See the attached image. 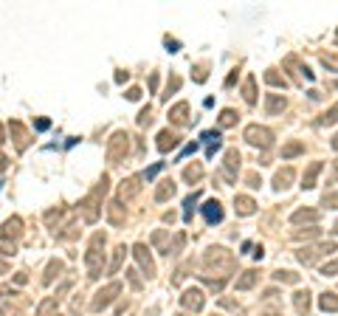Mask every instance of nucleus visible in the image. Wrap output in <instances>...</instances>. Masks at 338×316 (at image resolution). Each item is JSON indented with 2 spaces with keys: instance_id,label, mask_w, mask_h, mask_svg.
<instances>
[{
  "instance_id": "9b49d317",
  "label": "nucleus",
  "mask_w": 338,
  "mask_h": 316,
  "mask_svg": "<svg viewBox=\"0 0 338 316\" xmlns=\"http://www.w3.org/2000/svg\"><path fill=\"white\" fill-rule=\"evenodd\" d=\"M178 136H175V133H169V130H161L158 133V150H161V153H169V150H175L178 147Z\"/></svg>"
},
{
  "instance_id": "4c0bfd02",
  "label": "nucleus",
  "mask_w": 338,
  "mask_h": 316,
  "mask_svg": "<svg viewBox=\"0 0 338 316\" xmlns=\"http://www.w3.org/2000/svg\"><path fill=\"white\" fill-rule=\"evenodd\" d=\"M220 305L228 308V311H240V305H237V302H231V299H220Z\"/></svg>"
},
{
  "instance_id": "39448f33",
  "label": "nucleus",
  "mask_w": 338,
  "mask_h": 316,
  "mask_svg": "<svg viewBox=\"0 0 338 316\" xmlns=\"http://www.w3.org/2000/svg\"><path fill=\"white\" fill-rule=\"evenodd\" d=\"M203 291L200 288H186L183 291V297H181V305L186 308V311H192V314H198L200 308H203Z\"/></svg>"
},
{
  "instance_id": "9d476101",
  "label": "nucleus",
  "mask_w": 338,
  "mask_h": 316,
  "mask_svg": "<svg viewBox=\"0 0 338 316\" xmlns=\"http://www.w3.org/2000/svg\"><path fill=\"white\" fill-rule=\"evenodd\" d=\"M293 308L299 316H307L310 314V294L307 291H296L293 294Z\"/></svg>"
},
{
  "instance_id": "f704fd0d",
  "label": "nucleus",
  "mask_w": 338,
  "mask_h": 316,
  "mask_svg": "<svg viewBox=\"0 0 338 316\" xmlns=\"http://www.w3.org/2000/svg\"><path fill=\"white\" fill-rule=\"evenodd\" d=\"M206 65H198V68H195V82H206Z\"/></svg>"
},
{
  "instance_id": "4468645a",
  "label": "nucleus",
  "mask_w": 338,
  "mask_h": 316,
  "mask_svg": "<svg viewBox=\"0 0 338 316\" xmlns=\"http://www.w3.org/2000/svg\"><path fill=\"white\" fill-rule=\"evenodd\" d=\"M169 119H172L175 124H186L189 122V105H186V102H178V105L169 110Z\"/></svg>"
},
{
  "instance_id": "7c9ffc66",
  "label": "nucleus",
  "mask_w": 338,
  "mask_h": 316,
  "mask_svg": "<svg viewBox=\"0 0 338 316\" xmlns=\"http://www.w3.org/2000/svg\"><path fill=\"white\" fill-rule=\"evenodd\" d=\"M321 274H324V277H336V274H338V260H333V263H327V265H321Z\"/></svg>"
},
{
  "instance_id": "aec40b11",
  "label": "nucleus",
  "mask_w": 338,
  "mask_h": 316,
  "mask_svg": "<svg viewBox=\"0 0 338 316\" xmlns=\"http://www.w3.org/2000/svg\"><path fill=\"white\" fill-rule=\"evenodd\" d=\"M172 195H175V184L172 181H161V186H158V192H155V201L164 203L166 198H172Z\"/></svg>"
},
{
  "instance_id": "c03bdc74",
  "label": "nucleus",
  "mask_w": 338,
  "mask_h": 316,
  "mask_svg": "<svg viewBox=\"0 0 338 316\" xmlns=\"http://www.w3.org/2000/svg\"><path fill=\"white\" fill-rule=\"evenodd\" d=\"M265 316H276V314H265Z\"/></svg>"
},
{
  "instance_id": "a18cd8bd",
  "label": "nucleus",
  "mask_w": 338,
  "mask_h": 316,
  "mask_svg": "<svg viewBox=\"0 0 338 316\" xmlns=\"http://www.w3.org/2000/svg\"><path fill=\"white\" fill-rule=\"evenodd\" d=\"M178 316H186V314H178Z\"/></svg>"
},
{
  "instance_id": "423d86ee",
  "label": "nucleus",
  "mask_w": 338,
  "mask_h": 316,
  "mask_svg": "<svg viewBox=\"0 0 338 316\" xmlns=\"http://www.w3.org/2000/svg\"><path fill=\"white\" fill-rule=\"evenodd\" d=\"M203 218H206V223L208 226H214V223H220L223 220V206H220V201H206L203 203Z\"/></svg>"
},
{
  "instance_id": "a19ab883",
  "label": "nucleus",
  "mask_w": 338,
  "mask_h": 316,
  "mask_svg": "<svg viewBox=\"0 0 338 316\" xmlns=\"http://www.w3.org/2000/svg\"><path fill=\"white\" fill-rule=\"evenodd\" d=\"M333 178H336V181H338V158H336V161H333Z\"/></svg>"
},
{
  "instance_id": "6ab92c4d",
  "label": "nucleus",
  "mask_w": 338,
  "mask_h": 316,
  "mask_svg": "<svg viewBox=\"0 0 338 316\" xmlns=\"http://www.w3.org/2000/svg\"><path fill=\"white\" fill-rule=\"evenodd\" d=\"M152 243H155L158 248H161V254H172V246H169V237H166V232H155L152 235Z\"/></svg>"
},
{
  "instance_id": "7ed1b4c3",
  "label": "nucleus",
  "mask_w": 338,
  "mask_h": 316,
  "mask_svg": "<svg viewBox=\"0 0 338 316\" xmlns=\"http://www.w3.org/2000/svg\"><path fill=\"white\" fill-rule=\"evenodd\" d=\"M245 141H248L251 147L270 150V147H273V133H270L268 127H260V124H251V127H245Z\"/></svg>"
},
{
  "instance_id": "ddd939ff",
  "label": "nucleus",
  "mask_w": 338,
  "mask_h": 316,
  "mask_svg": "<svg viewBox=\"0 0 338 316\" xmlns=\"http://www.w3.org/2000/svg\"><path fill=\"white\" fill-rule=\"evenodd\" d=\"M319 209H299V212H293L290 215V220L293 223H319Z\"/></svg>"
},
{
  "instance_id": "79ce46f5",
  "label": "nucleus",
  "mask_w": 338,
  "mask_h": 316,
  "mask_svg": "<svg viewBox=\"0 0 338 316\" xmlns=\"http://www.w3.org/2000/svg\"><path fill=\"white\" fill-rule=\"evenodd\" d=\"M333 150H338V136H336V139H333Z\"/></svg>"
},
{
  "instance_id": "f03ea898",
  "label": "nucleus",
  "mask_w": 338,
  "mask_h": 316,
  "mask_svg": "<svg viewBox=\"0 0 338 316\" xmlns=\"http://www.w3.org/2000/svg\"><path fill=\"white\" fill-rule=\"evenodd\" d=\"M330 251H336V243H333V240H330V243H316V246L299 248V251H296V260H299L302 265H313L319 257L330 254Z\"/></svg>"
},
{
  "instance_id": "412c9836",
  "label": "nucleus",
  "mask_w": 338,
  "mask_h": 316,
  "mask_svg": "<svg viewBox=\"0 0 338 316\" xmlns=\"http://www.w3.org/2000/svg\"><path fill=\"white\" fill-rule=\"evenodd\" d=\"M200 178H203V167H200V164H192V167L183 169V181H189V184H198Z\"/></svg>"
},
{
  "instance_id": "a211bd4d",
  "label": "nucleus",
  "mask_w": 338,
  "mask_h": 316,
  "mask_svg": "<svg viewBox=\"0 0 338 316\" xmlns=\"http://www.w3.org/2000/svg\"><path fill=\"white\" fill-rule=\"evenodd\" d=\"M321 311H330V314H338V297L336 294H321L319 297Z\"/></svg>"
},
{
  "instance_id": "58836bf2",
  "label": "nucleus",
  "mask_w": 338,
  "mask_h": 316,
  "mask_svg": "<svg viewBox=\"0 0 338 316\" xmlns=\"http://www.w3.org/2000/svg\"><path fill=\"white\" fill-rule=\"evenodd\" d=\"M138 96H141V90H138V88H130V90H127V99H133V102H135Z\"/></svg>"
},
{
  "instance_id": "bb28decb",
  "label": "nucleus",
  "mask_w": 338,
  "mask_h": 316,
  "mask_svg": "<svg viewBox=\"0 0 338 316\" xmlns=\"http://www.w3.org/2000/svg\"><path fill=\"white\" fill-rule=\"evenodd\" d=\"M273 280H276V282H287V285H296V282H299V274H293V271H276V274H273Z\"/></svg>"
},
{
  "instance_id": "393cba45",
  "label": "nucleus",
  "mask_w": 338,
  "mask_h": 316,
  "mask_svg": "<svg viewBox=\"0 0 338 316\" xmlns=\"http://www.w3.org/2000/svg\"><path fill=\"white\" fill-rule=\"evenodd\" d=\"M237 124V113L231 107H225L223 113H220V127H234Z\"/></svg>"
},
{
  "instance_id": "5701e85b",
  "label": "nucleus",
  "mask_w": 338,
  "mask_h": 316,
  "mask_svg": "<svg viewBox=\"0 0 338 316\" xmlns=\"http://www.w3.org/2000/svg\"><path fill=\"white\" fill-rule=\"evenodd\" d=\"M265 82H268V85H273V88H285V85H287V79L282 77V74H276L273 68L265 71Z\"/></svg>"
},
{
  "instance_id": "2f4dec72",
  "label": "nucleus",
  "mask_w": 338,
  "mask_h": 316,
  "mask_svg": "<svg viewBox=\"0 0 338 316\" xmlns=\"http://www.w3.org/2000/svg\"><path fill=\"white\" fill-rule=\"evenodd\" d=\"M200 139L206 141V144H217V141H220V130H206Z\"/></svg>"
},
{
  "instance_id": "b1692460",
  "label": "nucleus",
  "mask_w": 338,
  "mask_h": 316,
  "mask_svg": "<svg viewBox=\"0 0 338 316\" xmlns=\"http://www.w3.org/2000/svg\"><path fill=\"white\" fill-rule=\"evenodd\" d=\"M198 198H200L198 192H192L189 198L183 201V206H186V209H183V220H186V223H189V220H192V212H195V203H198Z\"/></svg>"
},
{
  "instance_id": "1a4fd4ad",
  "label": "nucleus",
  "mask_w": 338,
  "mask_h": 316,
  "mask_svg": "<svg viewBox=\"0 0 338 316\" xmlns=\"http://www.w3.org/2000/svg\"><path fill=\"white\" fill-rule=\"evenodd\" d=\"M321 169H324V164H321V161H313L310 167H307V172L302 175V186H304V189H313V186H316V178H319Z\"/></svg>"
},
{
  "instance_id": "c9c22d12",
  "label": "nucleus",
  "mask_w": 338,
  "mask_h": 316,
  "mask_svg": "<svg viewBox=\"0 0 338 316\" xmlns=\"http://www.w3.org/2000/svg\"><path fill=\"white\" fill-rule=\"evenodd\" d=\"M161 167H164V164H161V161H158L155 167H149V169H147V172H144V178H147V181H152V178H155V175H158V172H161Z\"/></svg>"
},
{
  "instance_id": "c85d7f7f",
  "label": "nucleus",
  "mask_w": 338,
  "mask_h": 316,
  "mask_svg": "<svg viewBox=\"0 0 338 316\" xmlns=\"http://www.w3.org/2000/svg\"><path fill=\"white\" fill-rule=\"evenodd\" d=\"M321 203H324L327 209H338V192H324V198H321Z\"/></svg>"
},
{
  "instance_id": "6e6552de",
  "label": "nucleus",
  "mask_w": 338,
  "mask_h": 316,
  "mask_svg": "<svg viewBox=\"0 0 338 316\" xmlns=\"http://www.w3.org/2000/svg\"><path fill=\"white\" fill-rule=\"evenodd\" d=\"M234 209H237L240 218H248V215L257 212V203H254V198H248V195H237V198H234Z\"/></svg>"
},
{
  "instance_id": "ea45409f",
  "label": "nucleus",
  "mask_w": 338,
  "mask_h": 316,
  "mask_svg": "<svg viewBox=\"0 0 338 316\" xmlns=\"http://www.w3.org/2000/svg\"><path fill=\"white\" fill-rule=\"evenodd\" d=\"M166 48H169V51H178V48H181V45H178V43H175V40H169V37H166Z\"/></svg>"
},
{
  "instance_id": "f3484780",
  "label": "nucleus",
  "mask_w": 338,
  "mask_h": 316,
  "mask_svg": "<svg viewBox=\"0 0 338 316\" xmlns=\"http://www.w3.org/2000/svg\"><path fill=\"white\" fill-rule=\"evenodd\" d=\"M293 167H285V169H279L276 172V178H273V186H276V189H287V186H290V181H293Z\"/></svg>"
},
{
  "instance_id": "cd10ccee",
  "label": "nucleus",
  "mask_w": 338,
  "mask_h": 316,
  "mask_svg": "<svg viewBox=\"0 0 338 316\" xmlns=\"http://www.w3.org/2000/svg\"><path fill=\"white\" fill-rule=\"evenodd\" d=\"M336 122H338V102H336V105H333V107L327 110V113H324V116L319 119V124H336Z\"/></svg>"
},
{
  "instance_id": "72a5a7b5",
  "label": "nucleus",
  "mask_w": 338,
  "mask_h": 316,
  "mask_svg": "<svg viewBox=\"0 0 338 316\" xmlns=\"http://www.w3.org/2000/svg\"><path fill=\"white\" fill-rule=\"evenodd\" d=\"M178 88H181V79H178V77H172V79H169V85H166V93H164V96H169V93H175V90H178Z\"/></svg>"
},
{
  "instance_id": "f257e3e1",
  "label": "nucleus",
  "mask_w": 338,
  "mask_h": 316,
  "mask_svg": "<svg viewBox=\"0 0 338 316\" xmlns=\"http://www.w3.org/2000/svg\"><path fill=\"white\" fill-rule=\"evenodd\" d=\"M203 265H206V271H214L217 280H225L228 274L234 271V257H231V251H225V248L220 246H211L203 254Z\"/></svg>"
},
{
  "instance_id": "473e14b6",
  "label": "nucleus",
  "mask_w": 338,
  "mask_h": 316,
  "mask_svg": "<svg viewBox=\"0 0 338 316\" xmlns=\"http://www.w3.org/2000/svg\"><path fill=\"white\" fill-rule=\"evenodd\" d=\"M245 181H248V186H251V189H260V184H262V178L257 175V172H248V175H245Z\"/></svg>"
},
{
  "instance_id": "0eeeda50",
  "label": "nucleus",
  "mask_w": 338,
  "mask_h": 316,
  "mask_svg": "<svg viewBox=\"0 0 338 316\" xmlns=\"http://www.w3.org/2000/svg\"><path fill=\"white\" fill-rule=\"evenodd\" d=\"M119 291H122V285H119V282H113V285H107L104 291H99V294H96L93 308H96V311H102V308H107V305H110V299L116 297Z\"/></svg>"
},
{
  "instance_id": "2eb2a0df",
  "label": "nucleus",
  "mask_w": 338,
  "mask_h": 316,
  "mask_svg": "<svg viewBox=\"0 0 338 316\" xmlns=\"http://www.w3.org/2000/svg\"><path fill=\"white\" fill-rule=\"evenodd\" d=\"M265 110H268V116H276L285 110V99L279 96V93H268V99H265Z\"/></svg>"
},
{
  "instance_id": "dca6fc26",
  "label": "nucleus",
  "mask_w": 338,
  "mask_h": 316,
  "mask_svg": "<svg viewBox=\"0 0 338 316\" xmlns=\"http://www.w3.org/2000/svg\"><path fill=\"white\" fill-rule=\"evenodd\" d=\"M257 280H260V271H245L243 277H240V280L234 282V288L237 291H248V288H254V285H257Z\"/></svg>"
},
{
  "instance_id": "4be33fe9",
  "label": "nucleus",
  "mask_w": 338,
  "mask_h": 316,
  "mask_svg": "<svg viewBox=\"0 0 338 316\" xmlns=\"http://www.w3.org/2000/svg\"><path fill=\"white\" fill-rule=\"evenodd\" d=\"M254 82H257V79L248 77V79H245V85H243V99L248 102V105H257V90H254Z\"/></svg>"
},
{
  "instance_id": "a878e982",
  "label": "nucleus",
  "mask_w": 338,
  "mask_h": 316,
  "mask_svg": "<svg viewBox=\"0 0 338 316\" xmlns=\"http://www.w3.org/2000/svg\"><path fill=\"white\" fill-rule=\"evenodd\" d=\"M304 150V144H299V141H290V144H285L282 147V158H293V156H299Z\"/></svg>"
},
{
  "instance_id": "20e7f679",
  "label": "nucleus",
  "mask_w": 338,
  "mask_h": 316,
  "mask_svg": "<svg viewBox=\"0 0 338 316\" xmlns=\"http://www.w3.org/2000/svg\"><path fill=\"white\" fill-rule=\"evenodd\" d=\"M237 169H240V153H237V150H228V153H225V161H223V169H220V178H223L225 184H234Z\"/></svg>"
},
{
  "instance_id": "e433bc0d",
  "label": "nucleus",
  "mask_w": 338,
  "mask_h": 316,
  "mask_svg": "<svg viewBox=\"0 0 338 316\" xmlns=\"http://www.w3.org/2000/svg\"><path fill=\"white\" fill-rule=\"evenodd\" d=\"M192 153H198V144H195V141H192V144H186V147H183V153H181V158H186V156H192Z\"/></svg>"
},
{
  "instance_id": "c756f323",
  "label": "nucleus",
  "mask_w": 338,
  "mask_h": 316,
  "mask_svg": "<svg viewBox=\"0 0 338 316\" xmlns=\"http://www.w3.org/2000/svg\"><path fill=\"white\" fill-rule=\"evenodd\" d=\"M319 235H321V229L313 226V229H304V232H296L293 237H299V240H302V237H304V240H310V237H319Z\"/></svg>"
},
{
  "instance_id": "f8f14e48",
  "label": "nucleus",
  "mask_w": 338,
  "mask_h": 316,
  "mask_svg": "<svg viewBox=\"0 0 338 316\" xmlns=\"http://www.w3.org/2000/svg\"><path fill=\"white\" fill-rule=\"evenodd\" d=\"M135 257H138L141 268L147 271V277H152V274H155V263H152V257H149L147 246H135Z\"/></svg>"
},
{
  "instance_id": "37998d69",
  "label": "nucleus",
  "mask_w": 338,
  "mask_h": 316,
  "mask_svg": "<svg viewBox=\"0 0 338 316\" xmlns=\"http://www.w3.org/2000/svg\"><path fill=\"white\" fill-rule=\"evenodd\" d=\"M333 232H336V235H338V223H336V229H333Z\"/></svg>"
}]
</instances>
